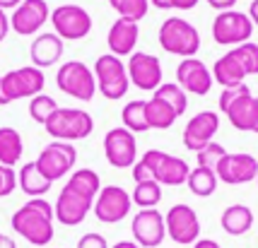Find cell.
<instances>
[{
	"label": "cell",
	"instance_id": "obj_1",
	"mask_svg": "<svg viewBox=\"0 0 258 248\" xmlns=\"http://www.w3.org/2000/svg\"><path fill=\"white\" fill-rule=\"evenodd\" d=\"M101 191L99 174L94 169H75L70 174L68 183L60 188L56 205H53V217L66 226H78L85 222L90 214L97 193Z\"/></svg>",
	"mask_w": 258,
	"mask_h": 248
},
{
	"label": "cell",
	"instance_id": "obj_2",
	"mask_svg": "<svg viewBox=\"0 0 258 248\" xmlns=\"http://www.w3.org/2000/svg\"><path fill=\"white\" fill-rule=\"evenodd\" d=\"M53 205L44 198H29L12 214V231L32 246H48L53 238Z\"/></svg>",
	"mask_w": 258,
	"mask_h": 248
},
{
	"label": "cell",
	"instance_id": "obj_3",
	"mask_svg": "<svg viewBox=\"0 0 258 248\" xmlns=\"http://www.w3.org/2000/svg\"><path fill=\"white\" fill-rule=\"evenodd\" d=\"M133 181H157L159 186H183L188 179L191 167L186 159L167 154L162 149H147L143 157L135 161L133 167Z\"/></svg>",
	"mask_w": 258,
	"mask_h": 248
},
{
	"label": "cell",
	"instance_id": "obj_4",
	"mask_svg": "<svg viewBox=\"0 0 258 248\" xmlns=\"http://www.w3.org/2000/svg\"><path fill=\"white\" fill-rule=\"evenodd\" d=\"M220 111L229 118V123L241 133H253L258 125V99L246 85L227 87L220 94Z\"/></svg>",
	"mask_w": 258,
	"mask_h": 248
},
{
	"label": "cell",
	"instance_id": "obj_5",
	"mask_svg": "<svg viewBox=\"0 0 258 248\" xmlns=\"http://www.w3.org/2000/svg\"><path fill=\"white\" fill-rule=\"evenodd\" d=\"M159 46L179 58H196L198 48H201V34L188 20L183 17H169L159 27Z\"/></svg>",
	"mask_w": 258,
	"mask_h": 248
},
{
	"label": "cell",
	"instance_id": "obj_6",
	"mask_svg": "<svg viewBox=\"0 0 258 248\" xmlns=\"http://www.w3.org/2000/svg\"><path fill=\"white\" fill-rule=\"evenodd\" d=\"M44 70L34 68V65L10 70L0 77V106H8L17 99H32L44 92Z\"/></svg>",
	"mask_w": 258,
	"mask_h": 248
},
{
	"label": "cell",
	"instance_id": "obj_7",
	"mask_svg": "<svg viewBox=\"0 0 258 248\" xmlns=\"http://www.w3.org/2000/svg\"><path fill=\"white\" fill-rule=\"evenodd\" d=\"M44 128L53 140L75 142V140H85V137L92 135L94 118L87 111H82V109H68V106L60 109L58 106L56 111L51 113V118L44 123Z\"/></svg>",
	"mask_w": 258,
	"mask_h": 248
},
{
	"label": "cell",
	"instance_id": "obj_8",
	"mask_svg": "<svg viewBox=\"0 0 258 248\" xmlns=\"http://www.w3.org/2000/svg\"><path fill=\"white\" fill-rule=\"evenodd\" d=\"M94 79H97V90L101 92L104 99H123L131 90V79L125 72V63L118 56L104 53L94 60Z\"/></svg>",
	"mask_w": 258,
	"mask_h": 248
},
{
	"label": "cell",
	"instance_id": "obj_9",
	"mask_svg": "<svg viewBox=\"0 0 258 248\" xmlns=\"http://www.w3.org/2000/svg\"><path fill=\"white\" fill-rule=\"evenodd\" d=\"M56 85L63 94L73 97V99H80V102H92L94 94H97L94 72L82 60H68V63H63L56 72Z\"/></svg>",
	"mask_w": 258,
	"mask_h": 248
},
{
	"label": "cell",
	"instance_id": "obj_10",
	"mask_svg": "<svg viewBox=\"0 0 258 248\" xmlns=\"http://www.w3.org/2000/svg\"><path fill=\"white\" fill-rule=\"evenodd\" d=\"M39 171L44 174L46 179L51 181H58L73 174L75 169V161H78V149L73 142H60V140H53L39 152V157L34 159Z\"/></svg>",
	"mask_w": 258,
	"mask_h": 248
},
{
	"label": "cell",
	"instance_id": "obj_11",
	"mask_svg": "<svg viewBox=\"0 0 258 248\" xmlns=\"http://www.w3.org/2000/svg\"><path fill=\"white\" fill-rule=\"evenodd\" d=\"M48 20L53 24V34L63 41H80L92 32V15L80 5H58Z\"/></svg>",
	"mask_w": 258,
	"mask_h": 248
},
{
	"label": "cell",
	"instance_id": "obj_12",
	"mask_svg": "<svg viewBox=\"0 0 258 248\" xmlns=\"http://www.w3.org/2000/svg\"><path fill=\"white\" fill-rule=\"evenodd\" d=\"M253 36V22L248 20L246 12L225 10L217 12L213 22V39L220 46H239L251 41Z\"/></svg>",
	"mask_w": 258,
	"mask_h": 248
},
{
	"label": "cell",
	"instance_id": "obj_13",
	"mask_svg": "<svg viewBox=\"0 0 258 248\" xmlns=\"http://www.w3.org/2000/svg\"><path fill=\"white\" fill-rule=\"evenodd\" d=\"M164 229H167V236L181 246L196 243L201 238V219L191 205L183 203L169 207V212L164 214Z\"/></svg>",
	"mask_w": 258,
	"mask_h": 248
},
{
	"label": "cell",
	"instance_id": "obj_14",
	"mask_svg": "<svg viewBox=\"0 0 258 248\" xmlns=\"http://www.w3.org/2000/svg\"><path fill=\"white\" fill-rule=\"evenodd\" d=\"M131 207H133L131 193L121 188V186H104L97 193L94 205H92L97 219L104 222V224H118L121 219H125L131 214Z\"/></svg>",
	"mask_w": 258,
	"mask_h": 248
},
{
	"label": "cell",
	"instance_id": "obj_15",
	"mask_svg": "<svg viewBox=\"0 0 258 248\" xmlns=\"http://www.w3.org/2000/svg\"><path fill=\"white\" fill-rule=\"evenodd\" d=\"M104 154L113 169H131L138 161V140L123 125L111 128L104 135Z\"/></svg>",
	"mask_w": 258,
	"mask_h": 248
},
{
	"label": "cell",
	"instance_id": "obj_16",
	"mask_svg": "<svg viewBox=\"0 0 258 248\" xmlns=\"http://www.w3.org/2000/svg\"><path fill=\"white\" fill-rule=\"evenodd\" d=\"M125 72H128L131 85H135L138 90H143V92H155L162 85V77H164L159 58L152 56V53H143V51L128 56Z\"/></svg>",
	"mask_w": 258,
	"mask_h": 248
},
{
	"label": "cell",
	"instance_id": "obj_17",
	"mask_svg": "<svg viewBox=\"0 0 258 248\" xmlns=\"http://www.w3.org/2000/svg\"><path fill=\"white\" fill-rule=\"evenodd\" d=\"M51 10L46 0H22L10 17V29L20 36H34L41 32V27L48 22Z\"/></svg>",
	"mask_w": 258,
	"mask_h": 248
},
{
	"label": "cell",
	"instance_id": "obj_18",
	"mask_svg": "<svg viewBox=\"0 0 258 248\" xmlns=\"http://www.w3.org/2000/svg\"><path fill=\"white\" fill-rule=\"evenodd\" d=\"M217 181H222L227 186H241V183H251L258 176V161L246 152H234L220 159L217 169H215Z\"/></svg>",
	"mask_w": 258,
	"mask_h": 248
},
{
	"label": "cell",
	"instance_id": "obj_19",
	"mask_svg": "<svg viewBox=\"0 0 258 248\" xmlns=\"http://www.w3.org/2000/svg\"><path fill=\"white\" fill-rule=\"evenodd\" d=\"M131 234H133L135 243L140 248H157L164 236H167V229H164V214L159 212L157 207H150V210H140L131 222Z\"/></svg>",
	"mask_w": 258,
	"mask_h": 248
},
{
	"label": "cell",
	"instance_id": "obj_20",
	"mask_svg": "<svg viewBox=\"0 0 258 248\" xmlns=\"http://www.w3.org/2000/svg\"><path fill=\"white\" fill-rule=\"evenodd\" d=\"M176 85L186 94L205 97L213 90V72L198 58H183L176 65Z\"/></svg>",
	"mask_w": 258,
	"mask_h": 248
},
{
	"label": "cell",
	"instance_id": "obj_21",
	"mask_svg": "<svg viewBox=\"0 0 258 248\" xmlns=\"http://www.w3.org/2000/svg\"><path fill=\"white\" fill-rule=\"evenodd\" d=\"M220 128V116L215 111H201L196 113L183 128V147L188 152H198L208 142H213L215 133Z\"/></svg>",
	"mask_w": 258,
	"mask_h": 248
},
{
	"label": "cell",
	"instance_id": "obj_22",
	"mask_svg": "<svg viewBox=\"0 0 258 248\" xmlns=\"http://www.w3.org/2000/svg\"><path fill=\"white\" fill-rule=\"evenodd\" d=\"M138 36H140V27H138V22L125 20V17H118V20L111 24L109 34H106L109 53H111V56H118V58L135 53Z\"/></svg>",
	"mask_w": 258,
	"mask_h": 248
},
{
	"label": "cell",
	"instance_id": "obj_23",
	"mask_svg": "<svg viewBox=\"0 0 258 248\" xmlns=\"http://www.w3.org/2000/svg\"><path fill=\"white\" fill-rule=\"evenodd\" d=\"M63 39L53 32H44V34H36V39L29 46V58H32V65L39 70L51 68L56 65L58 60L63 58Z\"/></svg>",
	"mask_w": 258,
	"mask_h": 248
},
{
	"label": "cell",
	"instance_id": "obj_24",
	"mask_svg": "<svg viewBox=\"0 0 258 248\" xmlns=\"http://www.w3.org/2000/svg\"><path fill=\"white\" fill-rule=\"evenodd\" d=\"M246 79V72L241 68V63L236 60L234 51L225 53L222 58L215 60V68H213V82L222 85V87H236V85H244Z\"/></svg>",
	"mask_w": 258,
	"mask_h": 248
},
{
	"label": "cell",
	"instance_id": "obj_25",
	"mask_svg": "<svg viewBox=\"0 0 258 248\" xmlns=\"http://www.w3.org/2000/svg\"><path fill=\"white\" fill-rule=\"evenodd\" d=\"M220 224L229 236H244L253 226V212L248 205H229L220 217Z\"/></svg>",
	"mask_w": 258,
	"mask_h": 248
},
{
	"label": "cell",
	"instance_id": "obj_26",
	"mask_svg": "<svg viewBox=\"0 0 258 248\" xmlns=\"http://www.w3.org/2000/svg\"><path fill=\"white\" fill-rule=\"evenodd\" d=\"M17 186H20L22 193H27V195L41 198V195H46V193L51 191L53 183L39 171L36 161H27L22 169H20V174H17Z\"/></svg>",
	"mask_w": 258,
	"mask_h": 248
},
{
	"label": "cell",
	"instance_id": "obj_27",
	"mask_svg": "<svg viewBox=\"0 0 258 248\" xmlns=\"http://www.w3.org/2000/svg\"><path fill=\"white\" fill-rule=\"evenodd\" d=\"M24 154V142L22 135L10 128V125H3L0 128V164L3 167H15Z\"/></svg>",
	"mask_w": 258,
	"mask_h": 248
},
{
	"label": "cell",
	"instance_id": "obj_28",
	"mask_svg": "<svg viewBox=\"0 0 258 248\" xmlns=\"http://www.w3.org/2000/svg\"><path fill=\"white\" fill-rule=\"evenodd\" d=\"M145 118H147L150 130H167V128H171V125L176 123L179 116L174 113V109L169 104H164L157 97H152V99L145 102Z\"/></svg>",
	"mask_w": 258,
	"mask_h": 248
},
{
	"label": "cell",
	"instance_id": "obj_29",
	"mask_svg": "<svg viewBox=\"0 0 258 248\" xmlns=\"http://www.w3.org/2000/svg\"><path fill=\"white\" fill-rule=\"evenodd\" d=\"M217 176H215L213 169H205V167H196V169L188 171V179H186V186L193 195L198 198H210L215 191H217Z\"/></svg>",
	"mask_w": 258,
	"mask_h": 248
},
{
	"label": "cell",
	"instance_id": "obj_30",
	"mask_svg": "<svg viewBox=\"0 0 258 248\" xmlns=\"http://www.w3.org/2000/svg\"><path fill=\"white\" fill-rule=\"evenodd\" d=\"M121 121H123V128L131 130L133 135L138 133H147L150 125H147V118H145V102L138 99V102H128L121 111Z\"/></svg>",
	"mask_w": 258,
	"mask_h": 248
},
{
	"label": "cell",
	"instance_id": "obj_31",
	"mask_svg": "<svg viewBox=\"0 0 258 248\" xmlns=\"http://www.w3.org/2000/svg\"><path fill=\"white\" fill-rule=\"evenodd\" d=\"M152 97H157V99H162L164 104H169L176 116H183L186 109H188V97H186V92L181 90L176 82H162Z\"/></svg>",
	"mask_w": 258,
	"mask_h": 248
},
{
	"label": "cell",
	"instance_id": "obj_32",
	"mask_svg": "<svg viewBox=\"0 0 258 248\" xmlns=\"http://www.w3.org/2000/svg\"><path fill=\"white\" fill-rule=\"evenodd\" d=\"M131 200L140 210L157 207L159 200H162V186H159L157 181H140V183H135L133 193H131Z\"/></svg>",
	"mask_w": 258,
	"mask_h": 248
},
{
	"label": "cell",
	"instance_id": "obj_33",
	"mask_svg": "<svg viewBox=\"0 0 258 248\" xmlns=\"http://www.w3.org/2000/svg\"><path fill=\"white\" fill-rule=\"evenodd\" d=\"M109 5L118 12V17L133 20V22H140L147 15V10H150L147 0H109Z\"/></svg>",
	"mask_w": 258,
	"mask_h": 248
},
{
	"label": "cell",
	"instance_id": "obj_34",
	"mask_svg": "<svg viewBox=\"0 0 258 248\" xmlns=\"http://www.w3.org/2000/svg\"><path fill=\"white\" fill-rule=\"evenodd\" d=\"M58 109V104L53 97H48V94H36V97H32V102H29V116H32L36 123L44 125L48 118H51V113Z\"/></svg>",
	"mask_w": 258,
	"mask_h": 248
},
{
	"label": "cell",
	"instance_id": "obj_35",
	"mask_svg": "<svg viewBox=\"0 0 258 248\" xmlns=\"http://www.w3.org/2000/svg\"><path fill=\"white\" fill-rule=\"evenodd\" d=\"M234 51L236 60L241 63V68H244V72L248 75H258V44H253V41H246V44H239L232 48Z\"/></svg>",
	"mask_w": 258,
	"mask_h": 248
},
{
	"label": "cell",
	"instance_id": "obj_36",
	"mask_svg": "<svg viewBox=\"0 0 258 248\" xmlns=\"http://www.w3.org/2000/svg\"><path fill=\"white\" fill-rule=\"evenodd\" d=\"M227 154V149L222 145H217V142H208V145L198 149L196 152V161H198V167H205V169H217V164H220V159Z\"/></svg>",
	"mask_w": 258,
	"mask_h": 248
},
{
	"label": "cell",
	"instance_id": "obj_37",
	"mask_svg": "<svg viewBox=\"0 0 258 248\" xmlns=\"http://www.w3.org/2000/svg\"><path fill=\"white\" fill-rule=\"evenodd\" d=\"M15 188H17V174H15V169L0 164V198L12 195Z\"/></svg>",
	"mask_w": 258,
	"mask_h": 248
},
{
	"label": "cell",
	"instance_id": "obj_38",
	"mask_svg": "<svg viewBox=\"0 0 258 248\" xmlns=\"http://www.w3.org/2000/svg\"><path fill=\"white\" fill-rule=\"evenodd\" d=\"M78 248H109V243H106V238L101 236V234H85V236L78 241Z\"/></svg>",
	"mask_w": 258,
	"mask_h": 248
},
{
	"label": "cell",
	"instance_id": "obj_39",
	"mask_svg": "<svg viewBox=\"0 0 258 248\" xmlns=\"http://www.w3.org/2000/svg\"><path fill=\"white\" fill-rule=\"evenodd\" d=\"M210 8H215L217 12H225V10H234L236 0H205Z\"/></svg>",
	"mask_w": 258,
	"mask_h": 248
},
{
	"label": "cell",
	"instance_id": "obj_40",
	"mask_svg": "<svg viewBox=\"0 0 258 248\" xmlns=\"http://www.w3.org/2000/svg\"><path fill=\"white\" fill-rule=\"evenodd\" d=\"M8 32H10V17L5 15V10H0V41H5Z\"/></svg>",
	"mask_w": 258,
	"mask_h": 248
},
{
	"label": "cell",
	"instance_id": "obj_41",
	"mask_svg": "<svg viewBox=\"0 0 258 248\" xmlns=\"http://www.w3.org/2000/svg\"><path fill=\"white\" fill-rule=\"evenodd\" d=\"M198 3L201 0H171V8H176V10H193Z\"/></svg>",
	"mask_w": 258,
	"mask_h": 248
},
{
	"label": "cell",
	"instance_id": "obj_42",
	"mask_svg": "<svg viewBox=\"0 0 258 248\" xmlns=\"http://www.w3.org/2000/svg\"><path fill=\"white\" fill-rule=\"evenodd\" d=\"M193 248H222L217 241H213V238H198L196 243H193Z\"/></svg>",
	"mask_w": 258,
	"mask_h": 248
},
{
	"label": "cell",
	"instance_id": "obj_43",
	"mask_svg": "<svg viewBox=\"0 0 258 248\" xmlns=\"http://www.w3.org/2000/svg\"><path fill=\"white\" fill-rule=\"evenodd\" d=\"M248 20L253 22V27H258V0H253L248 8Z\"/></svg>",
	"mask_w": 258,
	"mask_h": 248
},
{
	"label": "cell",
	"instance_id": "obj_44",
	"mask_svg": "<svg viewBox=\"0 0 258 248\" xmlns=\"http://www.w3.org/2000/svg\"><path fill=\"white\" fill-rule=\"evenodd\" d=\"M0 248H17L15 238L8 236V234H0Z\"/></svg>",
	"mask_w": 258,
	"mask_h": 248
},
{
	"label": "cell",
	"instance_id": "obj_45",
	"mask_svg": "<svg viewBox=\"0 0 258 248\" xmlns=\"http://www.w3.org/2000/svg\"><path fill=\"white\" fill-rule=\"evenodd\" d=\"M150 5H155L157 10H171V0H147Z\"/></svg>",
	"mask_w": 258,
	"mask_h": 248
},
{
	"label": "cell",
	"instance_id": "obj_46",
	"mask_svg": "<svg viewBox=\"0 0 258 248\" xmlns=\"http://www.w3.org/2000/svg\"><path fill=\"white\" fill-rule=\"evenodd\" d=\"M22 0H0V10H15Z\"/></svg>",
	"mask_w": 258,
	"mask_h": 248
},
{
	"label": "cell",
	"instance_id": "obj_47",
	"mask_svg": "<svg viewBox=\"0 0 258 248\" xmlns=\"http://www.w3.org/2000/svg\"><path fill=\"white\" fill-rule=\"evenodd\" d=\"M109 248H140L135 241H118V243H113V246H109Z\"/></svg>",
	"mask_w": 258,
	"mask_h": 248
},
{
	"label": "cell",
	"instance_id": "obj_48",
	"mask_svg": "<svg viewBox=\"0 0 258 248\" xmlns=\"http://www.w3.org/2000/svg\"><path fill=\"white\" fill-rule=\"evenodd\" d=\"M256 99H258V97H256ZM253 133H256V135H258V125H256V130H253Z\"/></svg>",
	"mask_w": 258,
	"mask_h": 248
},
{
	"label": "cell",
	"instance_id": "obj_49",
	"mask_svg": "<svg viewBox=\"0 0 258 248\" xmlns=\"http://www.w3.org/2000/svg\"><path fill=\"white\" fill-rule=\"evenodd\" d=\"M256 183H258V176H256Z\"/></svg>",
	"mask_w": 258,
	"mask_h": 248
}]
</instances>
